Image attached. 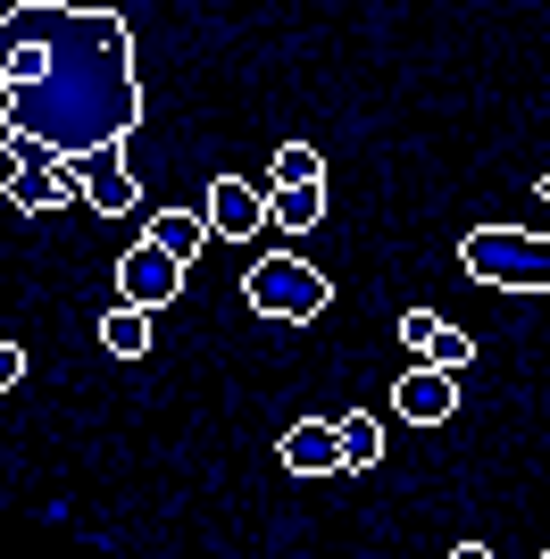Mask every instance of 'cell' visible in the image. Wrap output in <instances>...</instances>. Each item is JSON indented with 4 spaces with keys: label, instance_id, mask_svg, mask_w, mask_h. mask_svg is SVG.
Returning <instances> with one entry per match:
<instances>
[{
    "label": "cell",
    "instance_id": "1",
    "mask_svg": "<svg viewBox=\"0 0 550 559\" xmlns=\"http://www.w3.org/2000/svg\"><path fill=\"white\" fill-rule=\"evenodd\" d=\"M0 93H9V134H43L59 159H84L100 142H134L142 126L134 25L117 9L17 0L0 17Z\"/></svg>",
    "mask_w": 550,
    "mask_h": 559
},
{
    "label": "cell",
    "instance_id": "2",
    "mask_svg": "<svg viewBox=\"0 0 550 559\" xmlns=\"http://www.w3.org/2000/svg\"><path fill=\"white\" fill-rule=\"evenodd\" d=\"M242 301H251L267 326H309V318H325V309H334V284H325V267H309V259H292V251H275V259H251Z\"/></svg>",
    "mask_w": 550,
    "mask_h": 559
},
{
    "label": "cell",
    "instance_id": "3",
    "mask_svg": "<svg viewBox=\"0 0 550 559\" xmlns=\"http://www.w3.org/2000/svg\"><path fill=\"white\" fill-rule=\"evenodd\" d=\"M458 267L476 284H501V293H550V242L526 226H476L458 242Z\"/></svg>",
    "mask_w": 550,
    "mask_h": 559
},
{
    "label": "cell",
    "instance_id": "4",
    "mask_svg": "<svg viewBox=\"0 0 550 559\" xmlns=\"http://www.w3.org/2000/svg\"><path fill=\"white\" fill-rule=\"evenodd\" d=\"M117 293H125L134 309H151V318H159V309H167V301L183 293V259H176V251H159V242L142 234L134 251L117 259Z\"/></svg>",
    "mask_w": 550,
    "mask_h": 559
},
{
    "label": "cell",
    "instance_id": "5",
    "mask_svg": "<svg viewBox=\"0 0 550 559\" xmlns=\"http://www.w3.org/2000/svg\"><path fill=\"white\" fill-rule=\"evenodd\" d=\"M201 217H208V234H217V242H259V234H267V192L242 185V176H217Z\"/></svg>",
    "mask_w": 550,
    "mask_h": 559
},
{
    "label": "cell",
    "instance_id": "6",
    "mask_svg": "<svg viewBox=\"0 0 550 559\" xmlns=\"http://www.w3.org/2000/svg\"><path fill=\"white\" fill-rule=\"evenodd\" d=\"M458 384H467V376H451V368H426V359H417V368L400 376V384H392V409H400L409 426H442V418L458 409Z\"/></svg>",
    "mask_w": 550,
    "mask_h": 559
},
{
    "label": "cell",
    "instance_id": "7",
    "mask_svg": "<svg viewBox=\"0 0 550 559\" xmlns=\"http://www.w3.org/2000/svg\"><path fill=\"white\" fill-rule=\"evenodd\" d=\"M75 176H84V201L100 217H125L142 201L134 192V176H125V142H100V151H84V159H75Z\"/></svg>",
    "mask_w": 550,
    "mask_h": 559
},
{
    "label": "cell",
    "instance_id": "8",
    "mask_svg": "<svg viewBox=\"0 0 550 559\" xmlns=\"http://www.w3.org/2000/svg\"><path fill=\"white\" fill-rule=\"evenodd\" d=\"M275 460L292 467V476H334L343 467V435H334V418H300V426H284Z\"/></svg>",
    "mask_w": 550,
    "mask_h": 559
},
{
    "label": "cell",
    "instance_id": "9",
    "mask_svg": "<svg viewBox=\"0 0 550 559\" xmlns=\"http://www.w3.org/2000/svg\"><path fill=\"white\" fill-rule=\"evenodd\" d=\"M267 217H275L284 234H309V226L325 217V185H275V192H267Z\"/></svg>",
    "mask_w": 550,
    "mask_h": 559
},
{
    "label": "cell",
    "instance_id": "10",
    "mask_svg": "<svg viewBox=\"0 0 550 559\" xmlns=\"http://www.w3.org/2000/svg\"><path fill=\"white\" fill-rule=\"evenodd\" d=\"M151 242H159V251H176V259H201V251H208V217L159 210V217H151Z\"/></svg>",
    "mask_w": 550,
    "mask_h": 559
},
{
    "label": "cell",
    "instance_id": "11",
    "mask_svg": "<svg viewBox=\"0 0 550 559\" xmlns=\"http://www.w3.org/2000/svg\"><path fill=\"white\" fill-rule=\"evenodd\" d=\"M100 343H109L117 359H142V350H151V309H134V301H117L109 318H100Z\"/></svg>",
    "mask_w": 550,
    "mask_h": 559
},
{
    "label": "cell",
    "instance_id": "12",
    "mask_svg": "<svg viewBox=\"0 0 550 559\" xmlns=\"http://www.w3.org/2000/svg\"><path fill=\"white\" fill-rule=\"evenodd\" d=\"M417 359H426V368L467 376V368H476V334H467V326H434L426 343H417Z\"/></svg>",
    "mask_w": 550,
    "mask_h": 559
},
{
    "label": "cell",
    "instance_id": "13",
    "mask_svg": "<svg viewBox=\"0 0 550 559\" xmlns=\"http://www.w3.org/2000/svg\"><path fill=\"white\" fill-rule=\"evenodd\" d=\"M334 435H343V467H375V460H384V426L359 418V409H350V418H334Z\"/></svg>",
    "mask_w": 550,
    "mask_h": 559
},
{
    "label": "cell",
    "instance_id": "14",
    "mask_svg": "<svg viewBox=\"0 0 550 559\" xmlns=\"http://www.w3.org/2000/svg\"><path fill=\"white\" fill-rule=\"evenodd\" d=\"M275 185H325L318 142H284V151H275Z\"/></svg>",
    "mask_w": 550,
    "mask_h": 559
},
{
    "label": "cell",
    "instance_id": "15",
    "mask_svg": "<svg viewBox=\"0 0 550 559\" xmlns=\"http://www.w3.org/2000/svg\"><path fill=\"white\" fill-rule=\"evenodd\" d=\"M434 326H442L434 309H409V318H400V343H409V350H417V343H426V334H434Z\"/></svg>",
    "mask_w": 550,
    "mask_h": 559
},
{
    "label": "cell",
    "instance_id": "16",
    "mask_svg": "<svg viewBox=\"0 0 550 559\" xmlns=\"http://www.w3.org/2000/svg\"><path fill=\"white\" fill-rule=\"evenodd\" d=\"M17 376H25V350H17V343H0V393H9Z\"/></svg>",
    "mask_w": 550,
    "mask_h": 559
},
{
    "label": "cell",
    "instance_id": "17",
    "mask_svg": "<svg viewBox=\"0 0 550 559\" xmlns=\"http://www.w3.org/2000/svg\"><path fill=\"white\" fill-rule=\"evenodd\" d=\"M0 134H9V93H0Z\"/></svg>",
    "mask_w": 550,
    "mask_h": 559
},
{
    "label": "cell",
    "instance_id": "18",
    "mask_svg": "<svg viewBox=\"0 0 550 559\" xmlns=\"http://www.w3.org/2000/svg\"><path fill=\"white\" fill-rule=\"evenodd\" d=\"M542 201H550V167H542Z\"/></svg>",
    "mask_w": 550,
    "mask_h": 559
}]
</instances>
